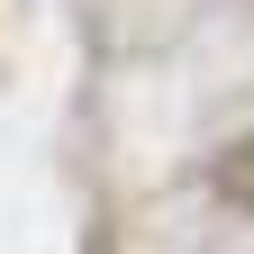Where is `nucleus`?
Instances as JSON below:
<instances>
[{"mask_svg":"<svg viewBox=\"0 0 254 254\" xmlns=\"http://www.w3.org/2000/svg\"><path fill=\"white\" fill-rule=\"evenodd\" d=\"M218 182H227V190H236V200H254V145H236V164H227V173H218Z\"/></svg>","mask_w":254,"mask_h":254,"instance_id":"1","label":"nucleus"}]
</instances>
